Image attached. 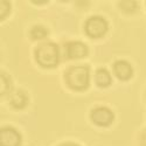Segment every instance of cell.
<instances>
[{
    "mask_svg": "<svg viewBox=\"0 0 146 146\" xmlns=\"http://www.w3.org/2000/svg\"><path fill=\"white\" fill-rule=\"evenodd\" d=\"M64 80L67 86L76 91L86 90L89 87V68L88 67H70L66 70Z\"/></svg>",
    "mask_w": 146,
    "mask_h": 146,
    "instance_id": "6da1fadb",
    "label": "cell"
},
{
    "mask_svg": "<svg viewBox=\"0 0 146 146\" xmlns=\"http://www.w3.org/2000/svg\"><path fill=\"white\" fill-rule=\"evenodd\" d=\"M35 58L43 68H54L58 64L60 53L57 44L53 42H43L35 50Z\"/></svg>",
    "mask_w": 146,
    "mask_h": 146,
    "instance_id": "7a4b0ae2",
    "label": "cell"
},
{
    "mask_svg": "<svg viewBox=\"0 0 146 146\" xmlns=\"http://www.w3.org/2000/svg\"><path fill=\"white\" fill-rule=\"evenodd\" d=\"M86 33L92 39H100L105 35L108 32V22L102 17H91L87 20L86 26H84Z\"/></svg>",
    "mask_w": 146,
    "mask_h": 146,
    "instance_id": "3957f363",
    "label": "cell"
},
{
    "mask_svg": "<svg viewBox=\"0 0 146 146\" xmlns=\"http://www.w3.org/2000/svg\"><path fill=\"white\" fill-rule=\"evenodd\" d=\"M91 119L98 126H109L113 121L115 115L109 108L98 106L91 111Z\"/></svg>",
    "mask_w": 146,
    "mask_h": 146,
    "instance_id": "277c9868",
    "label": "cell"
},
{
    "mask_svg": "<svg viewBox=\"0 0 146 146\" xmlns=\"http://www.w3.org/2000/svg\"><path fill=\"white\" fill-rule=\"evenodd\" d=\"M0 145L1 146H20L21 145L20 133L12 127L1 129V131H0Z\"/></svg>",
    "mask_w": 146,
    "mask_h": 146,
    "instance_id": "5b68a950",
    "label": "cell"
},
{
    "mask_svg": "<svg viewBox=\"0 0 146 146\" xmlns=\"http://www.w3.org/2000/svg\"><path fill=\"white\" fill-rule=\"evenodd\" d=\"M88 54V47L80 42V41H72L66 46V55L69 60H77L87 56Z\"/></svg>",
    "mask_w": 146,
    "mask_h": 146,
    "instance_id": "8992f818",
    "label": "cell"
},
{
    "mask_svg": "<svg viewBox=\"0 0 146 146\" xmlns=\"http://www.w3.org/2000/svg\"><path fill=\"white\" fill-rule=\"evenodd\" d=\"M113 71L115 75L121 81H127L133 75V68L126 61H117L113 64Z\"/></svg>",
    "mask_w": 146,
    "mask_h": 146,
    "instance_id": "52a82bcc",
    "label": "cell"
},
{
    "mask_svg": "<svg viewBox=\"0 0 146 146\" xmlns=\"http://www.w3.org/2000/svg\"><path fill=\"white\" fill-rule=\"evenodd\" d=\"M95 81L96 84L101 88H106L111 84V77L110 74L108 72V70L105 69H98L95 75Z\"/></svg>",
    "mask_w": 146,
    "mask_h": 146,
    "instance_id": "ba28073f",
    "label": "cell"
},
{
    "mask_svg": "<svg viewBox=\"0 0 146 146\" xmlns=\"http://www.w3.org/2000/svg\"><path fill=\"white\" fill-rule=\"evenodd\" d=\"M27 96L26 94L21 91V90H18L15 91L11 97V104L13 105L15 109H23L27 104Z\"/></svg>",
    "mask_w": 146,
    "mask_h": 146,
    "instance_id": "9c48e42d",
    "label": "cell"
},
{
    "mask_svg": "<svg viewBox=\"0 0 146 146\" xmlns=\"http://www.w3.org/2000/svg\"><path fill=\"white\" fill-rule=\"evenodd\" d=\"M47 34H48V31L43 26L38 25V26H34L32 28V31H31V38L33 40H42V39H44L47 36Z\"/></svg>",
    "mask_w": 146,
    "mask_h": 146,
    "instance_id": "30bf717a",
    "label": "cell"
},
{
    "mask_svg": "<svg viewBox=\"0 0 146 146\" xmlns=\"http://www.w3.org/2000/svg\"><path fill=\"white\" fill-rule=\"evenodd\" d=\"M119 7L126 13H135L136 9L138 8L137 1H120Z\"/></svg>",
    "mask_w": 146,
    "mask_h": 146,
    "instance_id": "8fae6325",
    "label": "cell"
},
{
    "mask_svg": "<svg viewBox=\"0 0 146 146\" xmlns=\"http://www.w3.org/2000/svg\"><path fill=\"white\" fill-rule=\"evenodd\" d=\"M0 81H1V90H0V94L3 96V95H6L11 90V81L8 76H6L5 74L0 75Z\"/></svg>",
    "mask_w": 146,
    "mask_h": 146,
    "instance_id": "7c38bea8",
    "label": "cell"
},
{
    "mask_svg": "<svg viewBox=\"0 0 146 146\" xmlns=\"http://www.w3.org/2000/svg\"><path fill=\"white\" fill-rule=\"evenodd\" d=\"M11 9V5L8 1H1V4H0V11H1V13H0V19H5L6 15L8 14V12Z\"/></svg>",
    "mask_w": 146,
    "mask_h": 146,
    "instance_id": "4fadbf2b",
    "label": "cell"
},
{
    "mask_svg": "<svg viewBox=\"0 0 146 146\" xmlns=\"http://www.w3.org/2000/svg\"><path fill=\"white\" fill-rule=\"evenodd\" d=\"M140 139H141V145L146 146V131L143 132V135L140 136Z\"/></svg>",
    "mask_w": 146,
    "mask_h": 146,
    "instance_id": "5bb4252c",
    "label": "cell"
},
{
    "mask_svg": "<svg viewBox=\"0 0 146 146\" xmlns=\"http://www.w3.org/2000/svg\"><path fill=\"white\" fill-rule=\"evenodd\" d=\"M60 146H77L76 144H72V143H66V144H62V145H60Z\"/></svg>",
    "mask_w": 146,
    "mask_h": 146,
    "instance_id": "9a60e30c",
    "label": "cell"
}]
</instances>
